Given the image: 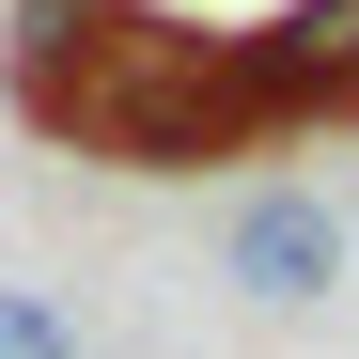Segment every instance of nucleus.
I'll list each match as a JSON object with an SVG mask.
<instances>
[{
  "mask_svg": "<svg viewBox=\"0 0 359 359\" xmlns=\"http://www.w3.org/2000/svg\"><path fill=\"white\" fill-rule=\"evenodd\" d=\"M219 297H250V313H328L344 297V203L313 172H266V188L219 203Z\"/></svg>",
  "mask_w": 359,
  "mask_h": 359,
  "instance_id": "1",
  "label": "nucleus"
},
{
  "mask_svg": "<svg viewBox=\"0 0 359 359\" xmlns=\"http://www.w3.org/2000/svg\"><path fill=\"white\" fill-rule=\"evenodd\" d=\"M0 359H94V344H79V313L47 281H0Z\"/></svg>",
  "mask_w": 359,
  "mask_h": 359,
  "instance_id": "2",
  "label": "nucleus"
}]
</instances>
